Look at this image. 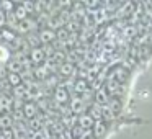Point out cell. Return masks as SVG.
<instances>
[{
  "label": "cell",
  "mask_w": 152,
  "mask_h": 139,
  "mask_svg": "<svg viewBox=\"0 0 152 139\" xmlns=\"http://www.w3.org/2000/svg\"><path fill=\"white\" fill-rule=\"evenodd\" d=\"M36 113H38V106H36V103L28 102V103H25V105H23V115H25V118L33 119L34 116H36Z\"/></svg>",
  "instance_id": "obj_1"
},
{
  "label": "cell",
  "mask_w": 152,
  "mask_h": 139,
  "mask_svg": "<svg viewBox=\"0 0 152 139\" xmlns=\"http://www.w3.org/2000/svg\"><path fill=\"white\" fill-rule=\"evenodd\" d=\"M38 38H39V41H43V43H54L56 41V33H54L53 30H43L38 33Z\"/></svg>",
  "instance_id": "obj_2"
},
{
  "label": "cell",
  "mask_w": 152,
  "mask_h": 139,
  "mask_svg": "<svg viewBox=\"0 0 152 139\" xmlns=\"http://www.w3.org/2000/svg\"><path fill=\"white\" fill-rule=\"evenodd\" d=\"M77 121H79V126L83 129V131H88V129H92L93 123H95L92 118H90V115H82L79 119H77Z\"/></svg>",
  "instance_id": "obj_3"
},
{
  "label": "cell",
  "mask_w": 152,
  "mask_h": 139,
  "mask_svg": "<svg viewBox=\"0 0 152 139\" xmlns=\"http://www.w3.org/2000/svg\"><path fill=\"white\" fill-rule=\"evenodd\" d=\"M54 98H56L57 103H64L67 100V89L64 85H59L56 89V93H54Z\"/></svg>",
  "instance_id": "obj_4"
},
{
  "label": "cell",
  "mask_w": 152,
  "mask_h": 139,
  "mask_svg": "<svg viewBox=\"0 0 152 139\" xmlns=\"http://www.w3.org/2000/svg\"><path fill=\"white\" fill-rule=\"evenodd\" d=\"M43 59H44L43 49H41V48H34V49L31 51V62H33V64H39Z\"/></svg>",
  "instance_id": "obj_5"
},
{
  "label": "cell",
  "mask_w": 152,
  "mask_h": 139,
  "mask_svg": "<svg viewBox=\"0 0 152 139\" xmlns=\"http://www.w3.org/2000/svg\"><path fill=\"white\" fill-rule=\"evenodd\" d=\"M106 89H108L111 93H121L123 87L119 85L115 79H108V82H106Z\"/></svg>",
  "instance_id": "obj_6"
},
{
  "label": "cell",
  "mask_w": 152,
  "mask_h": 139,
  "mask_svg": "<svg viewBox=\"0 0 152 139\" xmlns=\"http://www.w3.org/2000/svg\"><path fill=\"white\" fill-rule=\"evenodd\" d=\"M96 98V105H108V95H106L105 89H100L95 95Z\"/></svg>",
  "instance_id": "obj_7"
},
{
  "label": "cell",
  "mask_w": 152,
  "mask_h": 139,
  "mask_svg": "<svg viewBox=\"0 0 152 139\" xmlns=\"http://www.w3.org/2000/svg\"><path fill=\"white\" fill-rule=\"evenodd\" d=\"M90 118L96 119V121H102V105H93L90 108Z\"/></svg>",
  "instance_id": "obj_8"
},
{
  "label": "cell",
  "mask_w": 152,
  "mask_h": 139,
  "mask_svg": "<svg viewBox=\"0 0 152 139\" xmlns=\"http://www.w3.org/2000/svg\"><path fill=\"white\" fill-rule=\"evenodd\" d=\"M13 100H10L7 95H0V111L2 110H12Z\"/></svg>",
  "instance_id": "obj_9"
},
{
  "label": "cell",
  "mask_w": 152,
  "mask_h": 139,
  "mask_svg": "<svg viewBox=\"0 0 152 139\" xmlns=\"http://www.w3.org/2000/svg\"><path fill=\"white\" fill-rule=\"evenodd\" d=\"M13 97H15V98H20V100H23L25 97H26V87H25L23 83H20V85H17V87H15V90H13Z\"/></svg>",
  "instance_id": "obj_10"
},
{
  "label": "cell",
  "mask_w": 152,
  "mask_h": 139,
  "mask_svg": "<svg viewBox=\"0 0 152 139\" xmlns=\"http://www.w3.org/2000/svg\"><path fill=\"white\" fill-rule=\"evenodd\" d=\"M61 74L66 75V77H70L74 74V66H72V64H69V62L61 64Z\"/></svg>",
  "instance_id": "obj_11"
},
{
  "label": "cell",
  "mask_w": 152,
  "mask_h": 139,
  "mask_svg": "<svg viewBox=\"0 0 152 139\" xmlns=\"http://www.w3.org/2000/svg\"><path fill=\"white\" fill-rule=\"evenodd\" d=\"M70 111L77 113V111H83V102L80 98H74L72 100V106H70Z\"/></svg>",
  "instance_id": "obj_12"
},
{
  "label": "cell",
  "mask_w": 152,
  "mask_h": 139,
  "mask_svg": "<svg viewBox=\"0 0 152 139\" xmlns=\"http://www.w3.org/2000/svg\"><path fill=\"white\" fill-rule=\"evenodd\" d=\"M102 118H106V119L115 118V113H113L111 108H110V105H102Z\"/></svg>",
  "instance_id": "obj_13"
},
{
  "label": "cell",
  "mask_w": 152,
  "mask_h": 139,
  "mask_svg": "<svg viewBox=\"0 0 152 139\" xmlns=\"http://www.w3.org/2000/svg\"><path fill=\"white\" fill-rule=\"evenodd\" d=\"M7 79H8V82L12 83V85H20L21 83V77H20V74H12V72H8L7 74Z\"/></svg>",
  "instance_id": "obj_14"
},
{
  "label": "cell",
  "mask_w": 152,
  "mask_h": 139,
  "mask_svg": "<svg viewBox=\"0 0 152 139\" xmlns=\"http://www.w3.org/2000/svg\"><path fill=\"white\" fill-rule=\"evenodd\" d=\"M103 131H105V124H103L102 121H95V123H93V134H95L96 138H100V136L103 134Z\"/></svg>",
  "instance_id": "obj_15"
},
{
  "label": "cell",
  "mask_w": 152,
  "mask_h": 139,
  "mask_svg": "<svg viewBox=\"0 0 152 139\" xmlns=\"http://www.w3.org/2000/svg\"><path fill=\"white\" fill-rule=\"evenodd\" d=\"M26 13H28V12L25 10V7H23V5H20V7H17V10L13 12V15L18 18V20H26Z\"/></svg>",
  "instance_id": "obj_16"
},
{
  "label": "cell",
  "mask_w": 152,
  "mask_h": 139,
  "mask_svg": "<svg viewBox=\"0 0 152 139\" xmlns=\"http://www.w3.org/2000/svg\"><path fill=\"white\" fill-rule=\"evenodd\" d=\"M21 69H23V67H21V64L17 62V61H12V62L8 64V70H10L12 74H18Z\"/></svg>",
  "instance_id": "obj_17"
},
{
  "label": "cell",
  "mask_w": 152,
  "mask_h": 139,
  "mask_svg": "<svg viewBox=\"0 0 152 139\" xmlns=\"http://www.w3.org/2000/svg\"><path fill=\"white\" fill-rule=\"evenodd\" d=\"M48 74H49V69H48L46 66H41L39 69H36V70H34V75H36V77H39V79H44V77L48 75Z\"/></svg>",
  "instance_id": "obj_18"
},
{
  "label": "cell",
  "mask_w": 152,
  "mask_h": 139,
  "mask_svg": "<svg viewBox=\"0 0 152 139\" xmlns=\"http://www.w3.org/2000/svg\"><path fill=\"white\" fill-rule=\"evenodd\" d=\"M0 36L4 38V40H7V41H13L15 40L13 31H10V30H2L0 31Z\"/></svg>",
  "instance_id": "obj_19"
},
{
  "label": "cell",
  "mask_w": 152,
  "mask_h": 139,
  "mask_svg": "<svg viewBox=\"0 0 152 139\" xmlns=\"http://www.w3.org/2000/svg\"><path fill=\"white\" fill-rule=\"evenodd\" d=\"M10 57V53L5 46H0V62H5V61Z\"/></svg>",
  "instance_id": "obj_20"
},
{
  "label": "cell",
  "mask_w": 152,
  "mask_h": 139,
  "mask_svg": "<svg viewBox=\"0 0 152 139\" xmlns=\"http://www.w3.org/2000/svg\"><path fill=\"white\" fill-rule=\"evenodd\" d=\"M0 126L5 128V129H8L12 126V118L10 116H2V118H0Z\"/></svg>",
  "instance_id": "obj_21"
},
{
  "label": "cell",
  "mask_w": 152,
  "mask_h": 139,
  "mask_svg": "<svg viewBox=\"0 0 152 139\" xmlns=\"http://www.w3.org/2000/svg\"><path fill=\"white\" fill-rule=\"evenodd\" d=\"M0 10H13V4H10V2H4V4H0Z\"/></svg>",
  "instance_id": "obj_22"
},
{
  "label": "cell",
  "mask_w": 152,
  "mask_h": 139,
  "mask_svg": "<svg viewBox=\"0 0 152 139\" xmlns=\"http://www.w3.org/2000/svg\"><path fill=\"white\" fill-rule=\"evenodd\" d=\"M30 124H31V128H34V129H39V126H41V123H39V118H33L30 121Z\"/></svg>",
  "instance_id": "obj_23"
},
{
  "label": "cell",
  "mask_w": 152,
  "mask_h": 139,
  "mask_svg": "<svg viewBox=\"0 0 152 139\" xmlns=\"http://www.w3.org/2000/svg\"><path fill=\"white\" fill-rule=\"evenodd\" d=\"M23 118H25L23 110H15V119H17V121H21Z\"/></svg>",
  "instance_id": "obj_24"
},
{
  "label": "cell",
  "mask_w": 152,
  "mask_h": 139,
  "mask_svg": "<svg viewBox=\"0 0 152 139\" xmlns=\"http://www.w3.org/2000/svg\"><path fill=\"white\" fill-rule=\"evenodd\" d=\"M5 23H7V13L0 10V26H4Z\"/></svg>",
  "instance_id": "obj_25"
}]
</instances>
